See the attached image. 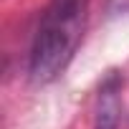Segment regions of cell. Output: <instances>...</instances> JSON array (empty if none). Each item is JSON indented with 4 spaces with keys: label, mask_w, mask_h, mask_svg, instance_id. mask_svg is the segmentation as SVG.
<instances>
[{
    "label": "cell",
    "mask_w": 129,
    "mask_h": 129,
    "mask_svg": "<svg viewBox=\"0 0 129 129\" xmlns=\"http://www.w3.org/2000/svg\"><path fill=\"white\" fill-rule=\"evenodd\" d=\"M89 0H48L33 36L28 74L33 84H51L71 63L84 28Z\"/></svg>",
    "instance_id": "1"
},
{
    "label": "cell",
    "mask_w": 129,
    "mask_h": 129,
    "mask_svg": "<svg viewBox=\"0 0 129 129\" xmlns=\"http://www.w3.org/2000/svg\"><path fill=\"white\" fill-rule=\"evenodd\" d=\"M119 119H121V79L119 74H109L99 89L94 129H119Z\"/></svg>",
    "instance_id": "2"
},
{
    "label": "cell",
    "mask_w": 129,
    "mask_h": 129,
    "mask_svg": "<svg viewBox=\"0 0 129 129\" xmlns=\"http://www.w3.org/2000/svg\"><path fill=\"white\" fill-rule=\"evenodd\" d=\"M106 13L109 15H124V13H129V0H106Z\"/></svg>",
    "instance_id": "3"
}]
</instances>
